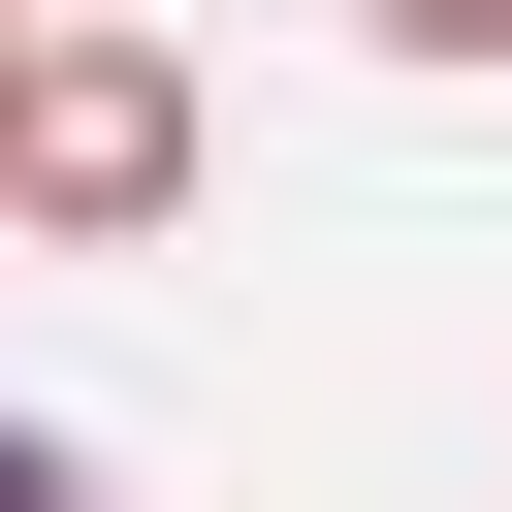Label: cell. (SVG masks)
I'll list each match as a JSON object with an SVG mask.
<instances>
[{"label":"cell","instance_id":"obj_1","mask_svg":"<svg viewBox=\"0 0 512 512\" xmlns=\"http://www.w3.org/2000/svg\"><path fill=\"white\" fill-rule=\"evenodd\" d=\"M192 160H224V128H192V64H160L128 0H32V64H0V224H32V256H160V224H192Z\"/></svg>","mask_w":512,"mask_h":512},{"label":"cell","instance_id":"obj_2","mask_svg":"<svg viewBox=\"0 0 512 512\" xmlns=\"http://www.w3.org/2000/svg\"><path fill=\"white\" fill-rule=\"evenodd\" d=\"M352 32H384V64H512V0H352Z\"/></svg>","mask_w":512,"mask_h":512},{"label":"cell","instance_id":"obj_3","mask_svg":"<svg viewBox=\"0 0 512 512\" xmlns=\"http://www.w3.org/2000/svg\"><path fill=\"white\" fill-rule=\"evenodd\" d=\"M0 512H96V448H64V416H0Z\"/></svg>","mask_w":512,"mask_h":512},{"label":"cell","instance_id":"obj_4","mask_svg":"<svg viewBox=\"0 0 512 512\" xmlns=\"http://www.w3.org/2000/svg\"><path fill=\"white\" fill-rule=\"evenodd\" d=\"M0 64H32V0H0Z\"/></svg>","mask_w":512,"mask_h":512}]
</instances>
